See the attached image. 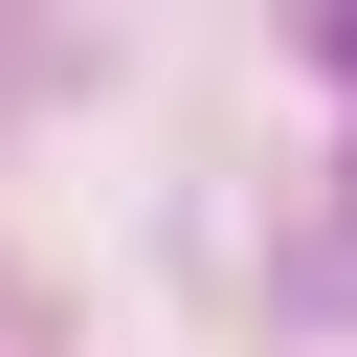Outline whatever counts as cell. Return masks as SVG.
Returning a JSON list of instances; mask_svg holds the SVG:
<instances>
[{
	"label": "cell",
	"instance_id": "obj_1",
	"mask_svg": "<svg viewBox=\"0 0 357 357\" xmlns=\"http://www.w3.org/2000/svg\"><path fill=\"white\" fill-rule=\"evenodd\" d=\"M312 45H335V67H357V0H312Z\"/></svg>",
	"mask_w": 357,
	"mask_h": 357
}]
</instances>
